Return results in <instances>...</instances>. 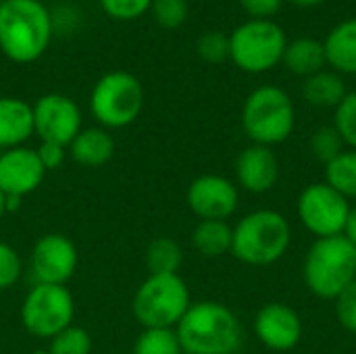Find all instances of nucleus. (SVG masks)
<instances>
[{"label":"nucleus","mask_w":356,"mask_h":354,"mask_svg":"<svg viewBox=\"0 0 356 354\" xmlns=\"http://www.w3.org/2000/svg\"><path fill=\"white\" fill-rule=\"evenodd\" d=\"M325 63L340 75H356V17L338 23L323 42Z\"/></svg>","instance_id":"6ab92c4d"},{"label":"nucleus","mask_w":356,"mask_h":354,"mask_svg":"<svg viewBox=\"0 0 356 354\" xmlns=\"http://www.w3.org/2000/svg\"><path fill=\"white\" fill-rule=\"evenodd\" d=\"M234 171L238 188L250 194H267L280 179V161L273 148L250 144L238 154Z\"/></svg>","instance_id":"dca6fc26"},{"label":"nucleus","mask_w":356,"mask_h":354,"mask_svg":"<svg viewBox=\"0 0 356 354\" xmlns=\"http://www.w3.org/2000/svg\"><path fill=\"white\" fill-rule=\"evenodd\" d=\"M75 319V298L67 286L33 284L21 303V323L33 338L50 340Z\"/></svg>","instance_id":"1a4fd4ad"},{"label":"nucleus","mask_w":356,"mask_h":354,"mask_svg":"<svg viewBox=\"0 0 356 354\" xmlns=\"http://www.w3.org/2000/svg\"><path fill=\"white\" fill-rule=\"evenodd\" d=\"M21 200H23V198H19V196H8V194H6V213H15V211H19Z\"/></svg>","instance_id":"e433bc0d"},{"label":"nucleus","mask_w":356,"mask_h":354,"mask_svg":"<svg viewBox=\"0 0 356 354\" xmlns=\"http://www.w3.org/2000/svg\"><path fill=\"white\" fill-rule=\"evenodd\" d=\"M190 305V288L179 273L148 275L131 298V313L142 330H175Z\"/></svg>","instance_id":"39448f33"},{"label":"nucleus","mask_w":356,"mask_h":354,"mask_svg":"<svg viewBox=\"0 0 356 354\" xmlns=\"http://www.w3.org/2000/svg\"><path fill=\"white\" fill-rule=\"evenodd\" d=\"M342 236L356 248V204L350 207V211H348V219H346V225H344Z\"/></svg>","instance_id":"c9c22d12"},{"label":"nucleus","mask_w":356,"mask_h":354,"mask_svg":"<svg viewBox=\"0 0 356 354\" xmlns=\"http://www.w3.org/2000/svg\"><path fill=\"white\" fill-rule=\"evenodd\" d=\"M52 15L40 0L0 2V52L17 65L44 56L52 40Z\"/></svg>","instance_id":"f257e3e1"},{"label":"nucleus","mask_w":356,"mask_h":354,"mask_svg":"<svg viewBox=\"0 0 356 354\" xmlns=\"http://www.w3.org/2000/svg\"><path fill=\"white\" fill-rule=\"evenodd\" d=\"M79 263L77 246L65 234H44L35 240L29 255V273L33 284L67 286Z\"/></svg>","instance_id":"f8f14e48"},{"label":"nucleus","mask_w":356,"mask_h":354,"mask_svg":"<svg viewBox=\"0 0 356 354\" xmlns=\"http://www.w3.org/2000/svg\"><path fill=\"white\" fill-rule=\"evenodd\" d=\"M254 336L269 351H292L302 338L300 315L284 303H269L254 317Z\"/></svg>","instance_id":"4468645a"},{"label":"nucleus","mask_w":356,"mask_h":354,"mask_svg":"<svg viewBox=\"0 0 356 354\" xmlns=\"http://www.w3.org/2000/svg\"><path fill=\"white\" fill-rule=\"evenodd\" d=\"M290 2H294L296 6H302V8H313V6L323 4L325 0H290Z\"/></svg>","instance_id":"4c0bfd02"},{"label":"nucleus","mask_w":356,"mask_h":354,"mask_svg":"<svg viewBox=\"0 0 356 354\" xmlns=\"http://www.w3.org/2000/svg\"><path fill=\"white\" fill-rule=\"evenodd\" d=\"M33 136V106L15 96H0V150L25 146Z\"/></svg>","instance_id":"f3484780"},{"label":"nucleus","mask_w":356,"mask_h":354,"mask_svg":"<svg viewBox=\"0 0 356 354\" xmlns=\"http://www.w3.org/2000/svg\"><path fill=\"white\" fill-rule=\"evenodd\" d=\"M4 215H8V213H6V194L0 190V219H2Z\"/></svg>","instance_id":"58836bf2"},{"label":"nucleus","mask_w":356,"mask_h":354,"mask_svg":"<svg viewBox=\"0 0 356 354\" xmlns=\"http://www.w3.org/2000/svg\"><path fill=\"white\" fill-rule=\"evenodd\" d=\"M104 15L115 21H136L150 10L152 0H98Z\"/></svg>","instance_id":"7c9ffc66"},{"label":"nucleus","mask_w":356,"mask_h":354,"mask_svg":"<svg viewBox=\"0 0 356 354\" xmlns=\"http://www.w3.org/2000/svg\"><path fill=\"white\" fill-rule=\"evenodd\" d=\"M0 2H6V0H0Z\"/></svg>","instance_id":"a19ab883"},{"label":"nucleus","mask_w":356,"mask_h":354,"mask_svg":"<svg viewBox=\"0 0 356 354\" xmlns=\"http://www.w3.org/2000/svg\"><path fill=\"white\" fill-rule=\"evenodd\" d=\"M46 177V169L42 167L35 148L19 146L0 152V190L8 196L25 198Z\"/></svg>","instance_id":"2eb2a0df"},{"label":"nucleus","mask_w":356,"mask_h":354,"mask_svg":"<svg viewBox=\"0 0 356 354\" xmlns=\"http://www.w3.org/2000/svg\"><path fill=\"white\" fill-rule=\"evenodd\" d=\"M282 63L286 65L288 71L307 79V77L323 71V67L327 65L323 42H319L315 38H296V40L288 42Z\"/></svg>","instance_id":"aec40b11"},{"label":"nucleus","mask_w":356,"mask_h":354,"mask_svg":"<svg viewBox=\"0 0 356 354\" xmlns=\"http://www.w3.org/2000/svg\"><path fill=\"white\" fill-rule=\"evenodd\" d=\"M0 152H2V150H0Z\"/></svg>","instance_id":"37998d69"},{"label":"nucleus","mask_w":356,"mask_h":354,"mask_svg":"<svg viewBox=\"0 0 356 354\" xmlns=\"http://www.w3.org/2000/svg\"><path fill=\"white\" fill-rule=\"evenodd\" d=\"M150 13L161 27L177 29L186 23L190 6L188 0H152Z\"/></svg>","instance_id":"c85d7f7f"},{"label":"nucleus","mask_w":356,"mask_h":354,"mask_svg":"<svg viewBox=\"0 0 356 354\" xmlns=\"http://www.w3.org/2000/svg\"><path fill=\"white\" fill-rule=\"evenodd\" d=\"M325 184L348 200L356 198V150L344 148L325 165Z\"/></svg>","instance_id":"b1692460"},{"label":"nucleus","mask_w":356,"mask_h":354,"mask_svg":"<svg viewBox=\"0 0 356 354\" xmlns=\"http://www.w3.org/2000/svg\"><path fill=\"white\" fill-rule=\"evenodd\" d=\"M346 83L336 71H319L305 79L302 98L315 108H336L346 96Z\"/></svg>","instance_id":"412c9836"},{"label":"nucleus","mask_w":356,"mask_h":354,"mask_svg":"<svg viewBox=\"0 0 356 354\" xmlns=\"http://www.w3.org/2000/svg\"><path fill=\"white\" fill-rule=\"evenodd\" d=\"M334 127L340 134L344 146L356 150V90L348 92L344 100L334 108Z\"/></svg>","instance_id":"cd10ccee"},{"label":"nucleus","mask_w":356,"mask_h":354,"mask_svg":"<svg viewBox=\"0 0 356 354\" xmlns=\"http://www.w3.org/2000/svg\"><path fill=\"white\" fill-rule=\"evenodd\" d=\"M50 354H92V338L88 330L69 325L54 338H50Z\"/></svg>","instance_id":"bb28decb"},{"label":"nucleus","mask_w":356,"mask_h":354,"mask_svg":"<svg viewBox=\"0 0 356 354\" xmlns=\"http://www.w3.org/2000/svg\"><path fill=\"white\" fill-rule=\"evenodd\" d=\"M31 354H50V351H48V348H42V351H35V353Z\"/></svg>","instance_id":"ea45409f"},{"label":"nucleus","mask_w":356,"mask_h":354,"mask_svg":"<svg viewBox=\"0 0 356 354\" xmlns=\"http://www.w3.org/2000/svg\"><path fill=\"white\" fill-rule=\"evenodd\" d=\"M292 244L290 221L271 209H259L244 215L234 225L232 255L252 267L277 263Z\"/></svg>","instance_id":"7ed1b4c3"},{"label":"nucleus","mask_w":356,"mask_h":354,"mask_svg":"<svg viewBox=\"0 0 356 354\" xmlns=\"http://www.w3.org/2000/svg\"><path fill=\"white\" fill-rule=\"evenodd\" d=\"M336 303V317L338 323L350 332L356 334V280L334 300Z\"/></svg>","instance_id":"473e14b6"},{"label":"nucleus","mask_w":356,"mask_h":354,"mask_svg":"<svg viewBox=\"0 0 356 354\" xmlns=\"http://www.w3.org/2000/svg\"><path fill=\"white\" fill-rule=\"evenodd\" d=\"M144 265L148 269V275H169L179 273L184 265V250L179 242H175L169 236L154 238L144 252Z\"/></svg>","instance_id":"5701e85b"},{"label":"nucleus","mask_w":356,"mask_h":354,"mask_svg":"<svg viewBox=\"0 0 356 354\" xmlns=\"http://www.w3.org/2000/svg\"><path fill=\"white\" fill-rule=\"evenodd\" d=\"M71 159L81 167H102L115 154V138L104 127H83L69 144Z\"/></svg>","instance_id":"a211bd4d"},{"label":"nucleus","mask_w":356,"mask_h":354,"mask_svg":"<svg viewBox=\"0 0 356 354\" xmlns=\"http://www.w3.org/2000/svg\"><path fill=\"white\" fill-rule=\"evenodd\" d=\"M350 211V200L336 192L325 182L307 186L296 202V213L302 227L319 238L342 236Z\"/></svg>","instance_id":"9d476101"},{"label":"nucleus","mask_w":356,"mask_h":354,"mask_svg":"<svg viewBox=\"0 0 356 354\" xmlns=\"http://www.w3.org/2000/svg\"><path fill=\"white\" fill-rule=\"evenodd\" d=\"M144 106L142 81L129 71L104 73L90 92V113L104 129H123L131 125Z\"/></svg>","instance_id":"0eeeda50"},{"label":"nucleus","mask_w":356,"mask_h":354,"mask_svg":"<svg viewBox=\"0 0 356 354\" xmlns=\"http://www.w3.org/2000/svg\"><path fill=\"white\" fill-rule=\"evenodd\" d=\"M33 134L40 142H56L69 148L73 138L83 129L79 104L58 92L40 96L33 104Z\"/></svg>","instance_id":"9b49d317"},{"label":"nucleus","mask_w":356,"mask_h":354,"mask_svg":"<svg viewBox=\"0 0 356 354\" xmlns=\"http://www.w3.org/2000/svg\"><path fill=\"white\" fill-rule=\"evenodd\" d=\"M309 148H311V154L319 163L327 165L344 150V142H342V138H340V134L336 131L334 125H323V127L313 131Z\"/></svg>","instance_id":"a878e982"},{"label":"nucleus","mask_w":356,"mask_h":354,"mask_svg":"<svg viewBox=\"0 0 356 354\" xmlns=\"http://www.w3.org/2000/svg\"><path fill=\"white\" fill-rule=\"evenodd\" d=\"M184 354H188V353H184Z\"/></svg>","instance_id":"79ce46f5"},{"label":"nucleus","mask_w":356,"mask_h":354,"mask_svg":"<svg viewBox=\"0 0 356 354\" xmlns=\"http://www.w3.org/2000/svg\"><path fill=\"white\" fill-rule=\"evenodd\" d=\"M294 125L296 108L286 90L277 86H259L244 100L242 129L252 144L273 148L292 136Z\"/></svg>","instance_id":"423d86ee"},{"label":"nucleus","mask_w":356,"mask_h":354,"mask_svg":"<svg viewBox=\"0 0 356 354\" xmlns=\"http://www.w3.org/2000/svg\"><path fill=\"white\" fill-rule=\"evenodd\" d=\"M286 31L271 19H250L229 35V61L246 73H265L282 63Z\"/></svg>","instance_id":"6e6552de"},{"label":"nucleus","mask_w":356,"mask_h":354,"mask_svg":"<svg viewBox=\"0 0 356 354\" xmlns=\"http://www.w3.org/2000/svg\"><path fill=\"white\" fill-rule=\"evenodd\" d=\"M35 154L48 173V171H56L63 167V163L67 161L69 148L63 144H56V142H40V146L35 148Z\"/></svg>","instance_id":"72a5a7b5"},{"label":"nucleus","mask_w":356,"mask_h":354,"mask_svg":"<svg viewBox=\"0 0 356 354\" xmlns=\"http://www.w3.org/2000/svg\"><path fill=\"white\" fill-rule=\"evenodd\" d=\"M21 273H23L21 257L8 242L0 240V292L10 290L19 282Z\"/></svg>","instance_id":"2f4dec72"},{"label":"nucleus","mask_w":356,"mask_h":354,"mask_svg":"<svg viewBox=\"0 0 356 354\" xmlns=\"http://www.w3.org/2000/svg\"><path fill=\"white\" fill-rule=\"evenodd\" d=\"M196 52L204 63L219 65L229 58V35L221 31H207L196 42Z\"/></svg>","instance_id":"c756f323"},{"label":"nucleus","mask_w":356,"mask_h":354,"mask_svg":"<svg viewBox=\"0 0 356 354\" xmlns=\"http://www.w3.org/2000/svg\"><path fill=\"white\" fill-rule=\"evenodd\" d=\"M131 354H184L175 330H142Z\"/></svg>","instance_id":"393cba45"},{"label":"nucleus","mask_w":356,"mask_h":354,"mask_svg":"<svg viewBox=\"0 0 356 354\" xmlns=\"http://www.w3.org/2000/svg\"><path fill=\"white\" fill-rule=\"evenodd\" d=\"M186 202L198 221H227L240 204V188L215 173L196 177L186 192Z\"/></svg>","instance_id":"ddd939ff"},{"label":"nucleus","mask_w":356,"mask_h":354,"mask_svg":"<svg viewBox=\"0 0 356 354\" xmlns=\"http://www.w3.org/2000/svg\"><path fill=\"white\" fill-rule=\"evenodd\" d=\"M307 288L323 300H336L356 280V248L344 238H319L305 257Z\"/></svg>","instance_id":"20e7f679"},{"label":"nucleus","mask_w":356,"mask_h":354,"mask_svg":"<svg viewBox=\"0 0 356 354\" xmlns=\"http://www.w3.org/2000/svg\"><path fill=\"white\" fill-rule=\"evenodd\" d=\"M284 0H240L242 8L250 15V19H271Z\"/></svg>","instance_id":"f704fd0d"},{"label":"nucleus","mask_w":356,"mask_h":354,"mask_svg":"<svg viewBox=\"0 0 356 354\" xmlns=\"http://www.w3.org/2000/svg\"><path fill=\"white\" fill-rule=\"evenodd\" d=\"M234 227L227 221H198L192 230V246L207 259H219L232 255Z\"/></svg>","instance_id":"4be33fe9"},{"label":"nucleus","mask_w":356,"mask_h":354,"mask_svg":"<svg viewBox=\"0 0 356 354\" xmlns=\"http://www.w3.org/2000/svg\"><path fill=\"white\" fill-rule=\"evenodd\" d=\"M175 334L188 354H236L242 346L240 319L217 300L192 303Z\"/></svg>","instance_id":"f03ea898"}]
</instances>
